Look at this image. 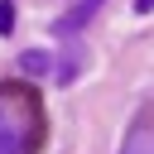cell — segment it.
<instances>
[{"instance_id": "cell-2", "label": "cell", "mask_w": 154, "mask_h": 154, "mask_svg": "<svg viewBox=\"0 0 154 154\" xmlns=\"http://www.w3.org/2000/svg\"><path fill=\"white\" fill-rule=\"evenodd\" d=\"M96 10H101V0H82V5H72L63 19H53V34H63V38H67V34H77V29H82Z\"/></svg>"}, {"instance_id": "cell-1", "label": "cell", "mask_w": 154, "mask_h": 154, "mask_svg": "<svg viewBox=\"0 0 154 154\" xmlns=\"http://www.w3.org/2000/svg\"><path fill=\"white\" fill-rule=\"evenodd\" d=\"M43 140V116L29 87H0V154H34Z\"/></svg>"}, {"instance_id": "cell-6", "label": "cell", "mask_w": 154, "mask_h": 154, "mask_svg": "<svg viewBox=\"0 0 154 154\" xmlns=\"http://www.w3.org/2000/svg\"><path fill=\"white\" fill-rule=\"evenodd\" d=\"M135 10H140V14H149V10H154V0H135Z\"/></svg>"}, {"instance_id": "cell-5", "label": "cell", "mask_w": 154, "mask_h": 154, "mask_svg": "<svg viewBox=\"0 0 154 154\" xmlns=\"http://www.w3.org/2000/svg\"><path fill=\"white\" fill-rule=\"evenodd\" d=\"M10 29H14V5L5 0V5H0V34H10Z\"/></svg>"}, {"instance_id": "cell-4", "label": "cell", "mask_w": 154, "mask_h": 154, "mask_svg": "<svg viewBox=\"0 0 154 154\" xmlns=\"http://www.w3.org/2000/svg\"><path fill=\"white\" fill-rule=\"evenodd\" d=\"M19 67H24V72H48V67H53V58H48V53H24V58H19Z\"/></svg>"}, {"instance_id": "cell-3", "label": "cell", "mask_w": 154, "mask_h": 154, "mask_svg": "<svg viewBox=\"0 0 154 154\" xmlns=\"http://www.w3.org/2000/svg\"><path fill=\"white\" fill-rule=\"evenodd\" d=\"M120 154H154V120H140V125L125 135Z\"/></svg>"}]
</instances>
